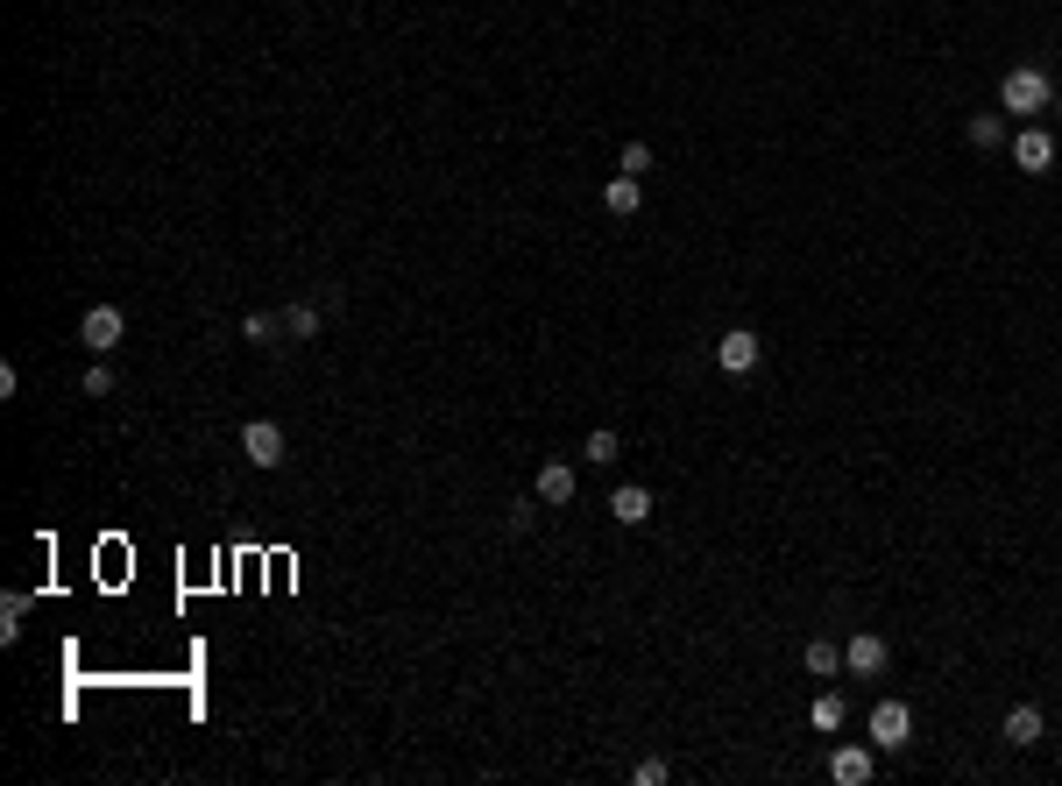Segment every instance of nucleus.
Instances as JSON below:
<instances>
[{"mask_svg": "<svg viewBox=\"0 0 1062 786\" xmlns=\"http://www.w3.org/2000/svg\"><path fill=\"white\" fill-rule=\"evenodd\" d=\"M666 773H673V765H666V758H637V773H631V779H637V786H659Z\"/></svg>", "mask_w": 1062, "mask_h": 786, "instance_id": "obj_22", "label": "nucleus"}, {"mask_svg": "<svg viewBox=\"0 0 1062 786\" xmlns=\"http://www.w3.org/2000/svg\"><path fill=\"white\" fill-rule=\"evenodd\" d=\"M284 334H291V340H312V334H319V305H291V312H284Z\"/></svg>", "mask_w": 1062, "mask_h": 786, "instance_id": "obj_16", "label": "nucleus"}, {"mask_svg": "<svg viewBox=\"0 0 1062 786\" xmlns=\"http://www.w3.org/2000/svg\"><path fill=\"white\" fill-rule=\"evenodd\" d=\"M836 666H843L836 638H815V645H807V674H815V680H828V674H836Z\"/></svg>", "mask_w": 1062, "mask_h": 786, "instance_id": "obj_14", "label": "nucleus"}, {"mask_svg": "<svg viewBox=\"0 0 1062 786\" xmlns=\"http://www.w3.org/2000/svg\"><path fill=\"white\" fill-rule=\"evenodd\" d=\"M609 517H616V525H652V489L645 482H624L609 496Z\"/></svg>", "mask_w": 1062, "mask_h": 786, "instance_id": "obj_10", "label": "nucleus"}, {"mask_svg": "<svg viewBox=\"0 0 1062 786\" xmlns=\"http://www.w3.org/2000/svg\"><path fill=\"white\" fill-rule=\"evenodd\" d=\"M971 142L977 149H1006V113H971Z\"/></svg>", "mask_w": 1062, "mask_h": 786, "instance_id": "obj_13", "label": "nucleus"}, {"mask_svg": "<svg viewBox=\"0 0 1062 786\" xmlns=\"http://www.w3.org/2000/svg\"><path fill=\"white\" fill-rule=\"evenodd\" d=\"M843 695H815V708H807V723H815V730H843Z\"/></svg>", "mask_w": 1062, "mask_h": 786, "instance_id": "obj_15", "label": "nucleus"}, {"mask_svg": "<svg viewBox=\"0 0 1062 786\" xmlns=\"http://www.w3.org/2000/svg\"><path fill=\"white\" fill-rule=\"evenodd\" d=\"M1041 730H1049V723H1041V708H1034V702L1006 708V744H1013V752H1034V744H1041Z\"/></svg>", "mask_w": 1062, "mask_h": 786, "instance_id": "obj_11", "label": "nucleus"}, {"mask_svg": "<svg viewBox=\"0 0 1062 786\" xmlns=\"http://www.w3.org/2000/svg\"><path fill=\"white\" fill-rule=\"evenodd\" d=\"M1055 107V79L1041 64H1013L999 79V113H1049Z\"/></svg>", "mask_w": 1062, "mask_h": 786, "instance_id": "obj_1", "label": "nucleus"}, {"mask_svg": "<svg viewBox=\"0 0 1062 786\" xmlns=\"http://www.w3.org/2000/svg\"><path fill=\"white\" fill-rule=\"evenodd\" d=\"M885 659H893V651H885V638H879V630H857V638L843 645V666H850V674H864V680H872V674H885Z\"/></svg>", "mask_w": 1062, "mask_h": 786, "instance_id": "obj_7", "label": "nucleus"}, {"mask_svg": "<svg viewBox=\"0 0 1062 786\" xmlns=\"http://www.w3.org/2000/svg\"><path fill=\"white\" fill-rule=\"evenodd\" d=\"M121 334H128V319H121V305H92V312L79 319V340L92 355H107V348H121Z\"/></svg>", "mask_w": 1062, "mask_h": 786, "instance_id": "obj_2", "label": "nucleus"}, {"mask_svg": "<svg viewBox=\"0 0 1062 786\" xmlns=\"http://www.w3.org/2000/svg\"><path fill=\"white\" fill-rule=\"evenodd\" d=\"M22 609H29L22 596H8V603H0V638H14V630H22Z\"/></svg>", "mask_w": 1062, "mask_h": 786, "instance_id": "obj_21", "label": "nucleus"}, {"mask_svg": "<svg viewBox=\"0 0 1062 786\" xmlns=\"http://www.w3.org/2000/svg\"><path fill=\"white\" fill-rule=\"evenodd\" d=\"M1013 163L1028 170V178H1041V170L1055 163V136H1049V128H1020V136H1013Z\"/></svg>", "mask_w": 1062, "mask_h": 786, "instance_id": "obj_6", "label": "nucleus"}, {"mask_svg": "<svg viewBox=\"0 0 1062 786\" xmlns=\"http://www.w3.org/2000/svg\"><path fill=\"white\" fill-rule=\"evenodd\" d=\"M616 170H624V178H645V170H652V142H624V157H616Z\"/></svg>", "mask_w": 1062, "mask_h": 786, "instance_id": "obj_19", "label": "nucleus"}, {"mask_svg": "<svg viewBox=\"0 0 1062 786\" xmlns=\"http://www.w3.org/2000/svg\"><path fill=\"white\" fill-rule=\"evenodd\" d=\"M828 779H836V786H864V779H872V752H864V744H836V752H828Z\"/></svg>", "mask_w": 1062, "mask_h": 786, "instance_id": "obj_8", "label": "nucleus"}, {"mask_svg": "<svg viewBox=\"0 0 1062 786\" xmlns=\"http://www.w3.org/2000/svg\"><path fill=\"white\" fill-rule=\"evenodd\" d=\"M716 369L723 376H751V369H758V334H751V326H729V334L716 340Z\"/></svg>", "mask_w": 1062, "mask_h": 786, "instance_id": "obj_3", "label": "nucleus"}, {"mask_svg": "<svg viewBox=\"0 0 1062 786\" xmlns=\"http://www.w3.org/2000/svg\"><path fill=\"white\" fill-rule=\"evenodd\" d=\"M582 454H588V461H603V468H609V461H616V454H624V439H616L609 426H595V432H588V447H582Z\"/></svg>", "mask_w": 1062, "mask_h": 786, "instance_id": "obj_17", "label": "nucleus"}, {"mask_svg": "<svg viewBox=\"0 0 1062 786\" xmlns=\"http://www.w3.org/2000/svg\"><path fill=\"white\" fill-rule=\"evenodd\" d=\"M1055 100H1062V92H1055Z\"/></svg>", "mask_w": 1062, "mask_h": 786, "instance_id": "obj_24", "label": "nucleus"}, {"mask_svg": "<svg viewBox=\"0 0 1062 786\" xmlns=\"http://www.w3.org/2000/svg\"><path fill=\"white\" fill-rule=\"evenodd\" d=\"M906 737H914V708H906V702H879L872 708V744H879V752H900Z\"/></svg>", "mask_w": 1062, "mask_h": 786, "instance_id": "obj_4", "label": "nucleus"}, {"mask_svg": "<svg viewBox=\"0 0 1062 786\" xmlns=\"http://www.w3.org/2000/svg\"><path fill=\"white\" fill-rule=\"evenodd\" d=\"M241 454L256 468H284V432L269 426V418H248V426H241Z\"/></svg>", "mask_w": 1062, "mask_h": 786, "instance_id": "obj_5", "label": "nucleus"}, {"mask_svg": "<svg viewBox=\"0 0 1062 786\" xmlns=\"http://www.w3.org/2000/svg\"><path fill=\"white\" fill-rule=\"evenodd\" d=\"M79 390H86V397H113V369H107V355L86 369V382H79Z\"/></svg>", "mask_w": 1062, "mask_h": 786, "instance_id": "obj_20", "label": "nucleus"}, {"mask_svg": "<svg viewBox=\"0 0 1062 786\" xmlns=\"http://www.w3.org/2000/svg\"><path fill=\"white\" fill-rule=\"evenodd\" d=\"M603 206H609L616 220H631L637 206H645V185H637V178H624V170H616V178L603 185Z\"/></svg>", "mask_w": 1062, "mask_h": 786, "instance_id": "obj_12", "label": "nucleus"}, {"mask_svg": "<svg viewBox=\"0 0 1062 786\" xmlns=\"http://www.w3.org/2000/svg\"><path fill=\"white\" fill-rule=\"evenodd\" d=\"M532 496H538V504H553V510L574 504V468H567V461H546V468L532 475Z\"/></svg>", "mask_w": 1062, "mask_h": 786, "instance_id": "obj_9", "label": "nucleus"}, {"mask_svg": "<svg viewBox=\"0 0 1062 786\" xmlns=\"http://www.w3.org/2000/svg\"><path fill=\"white\" fill-rule=\"evenodd\" d=\"M532 517H538V496H525V504H510V531H532Z\"/></svg>", "mask_w": 1062, "mask_h": 786, "instance_id": "obj_23", "label": "nucleus"}, {"mask_svg": "<svg viewBox=\"0 0 1062 786\" xmlns=\"http://www.w3.org/2000/svg\"><path fill=\"white\" fill-rule=\"evenodd\" d=\"M241 334L256 340V348H269V340L284 334V319H269V312H248V319H241Z\"/></svg>", "mask_w": 1062, "mask_h": 786, "instance_id": "obj_18", "label": "nucleus"}]
</instances>
